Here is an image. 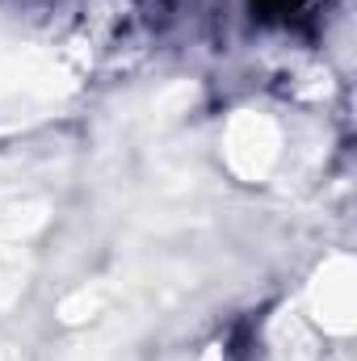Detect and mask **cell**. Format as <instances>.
<instances>
[{
  "mask_svg": "<svg viewBox=\"0 0 357 361\" xmlns=\"http://www.w3.org/2000/svg\"><path fill=\"white\" fill-rule=\"evenodd\" d=\"M315 8L320 0H253V17L261 25H282V30H311Z\"/></svg>",
  "mask_w": 357,
  "mask_h": 361,
  "instance_id": "obj_1",
  "label": "cell"
}]
</instances>
